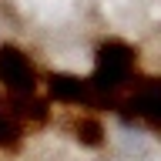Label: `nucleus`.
<instances>
[{"mask_svg":"<svg viewBox=\"0 0 161 161\" xmlns=\"http://www.w3.org/2000/svg\"><path fill=\"white\" fill-rule=\"evenodd\" d=\"M0 84L10 97H24L37 91V70L30 57L14 44H0Z\"/></svg>","mask_w":161,"mask_h":161,"instance_id":"f03ea898","label":"nucleus"},{"mask_svg":"<svg viewBox=\"0 0 161 161\" xmlns=\"http://www.w3.org/2000/svg\"><path fill=\"white\" fill-rule=\"evenodd\" d=\"M20 141V121L10 111V101H0V148H14Z\"/></svg>","mask_w":161,"mask_h":161,"instance_id":"423d86ee","label":"nucleus"},{"mask_svg":"<svg viewBox=\"0 0 161 161\" xmlns=\"http://www.w3.org/2000/svg\"><path fill=\"white\" fill-rule=\"evenodd\" d=\"M124 114L148 128H161V80H144L138 84V91L131 94L124 104Z\"/></svg>","mask_w":161,"mask_h":161,"instance_id":"7ed1b4c3","label":"nucleus"},{"mask_svg":"<svg viewBox=\"0 0 161 161\" xmlns=\"http://www.w3.org/2000/svg\"><path fill=\"white\" fill-rule=\"evenodd\" d=\"M74 138L80 141V144H87V148H101L104 144V128H101L97 118H77L74 121Z\"/></svg>","mask_w":161,"mask_h":161,"instance_id":"39448f33","label":"nucleus"},{"mask_svg":"<svg viewBox=\"0 0 161 161\" xmlns=\"http://www.w3.org/2000/svg\"><path fill=\"white\" fill-rule=\"evenodd\" d=\"M138 67V50L124 44V40H104L94 54V74H91V87L97 101H114L121 87H128L134 80Z\"/></svg>","mask_w":161,"mask_h":161,"instance_id":"f257e3e1","label":"nucleus"},{"mask_svg":"<svg viewBox=\"0 0 161 161\" xmlns=\"http://www.w3.org/2000/svg\"><path fill=\"white\" fill-rule=\"evenodd\" d=\"M47 91H50V97L60 101V104H74V108H94L97 104V94L91 87V80L77 77V74H50Z\"/></svg>","mask_w":161,"mask_h":161,"instance_id":"20e7f679","label":"nucleus"}]
</instances>
